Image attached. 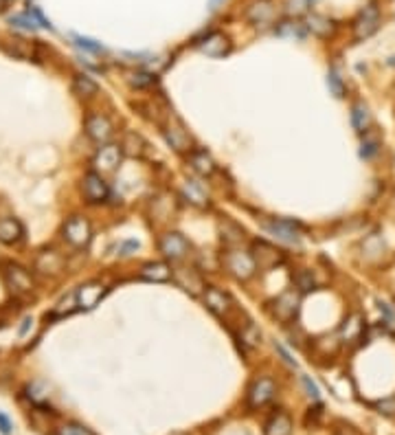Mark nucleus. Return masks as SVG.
I'll return each mask as SVG.
<instances>
[{"label": "nucleus", "mask_w": 395, "mask_h": 435, "mask_svg": "<svg viewBox=\"0 0 395 435\" xmlns=\"http://www.w3.org/2000/svg\"><path fill=\"white\" fill-rule=\"evenodd\" d=\"M222 266L233 277L235 282H250L257 275V262L250 251H244L242 246H226L222 253Z\"/></svg>", "instance_id": "1"}, {"label": "nucleus", "mask_w": 395, "mask_h": 435, "mask_svg": "<svg viewBox=\"0 0 395 435\" xmlns=\"http://www.w3.org/2000/svg\"><path fill=\"white\" fill-rule=\"evenodd\" d=\"M299 304L301 292L296 288H288L279 297H274L272 302H268V314L279 323H292L296 319V312H299Z\"/></svg>", "instance_id": "2"}, {"label": "nucleus", "mask_w": 395, "mask_h": 435, "mask_svg": "<svg viewBox=\"0 0 395 435\" xmlns=\"http://www.w3.org/2000/svg\"><path fill=\"white\" fill-rule=\"evenodd\" d=\"M276 395V383L270 376H257V379L246 389V407L248 409H264L270 405Z\"/></svg>", "instance_id": "3"}, {"label": "nucleus", "mask_w": 395, "mask_h": 435, "mask_svg": "<svg viewBox=\"0 0 395 435\" xmlns=\"http://www.w3.org/2000/svg\"><path fill=\"white\" fill-rule=\"evenodd\" d=\"M64 240L75 249H86L92 240V225L86 215H71L62 227Z\"/></svg>", "instance_id": "4"}, {"label": "nucleus", "mask_w": 395, "mask_h": 435, "mask_svg": "<svg viewBox=\"0 0 395 435\" xmlns=\"http://www.w3.org/2000/svg\"><path fill=\"white\" fill-rule=\"evenodd\" d=\"M158 251H161L163 257H167V260H171V262H183L191 253V244L183 233L167 231L158 237Z\"/></svg>", "instance_id": "5"}, {"label": "nucleus", "mask_w": 395, "mask_h": 435, "mask_svg": "<svg viewBox=\"0 0 395 435\" xmlns=\"http://www.w3.org/2000/svg\"><path fill=\"white\" fill-rule=\"evenodd\" d=\"M3 280H5L7 288L13 294H18V297L33 292V277H31V273L25 266L16 264V262H5L3 264Z\"/></svg>", "instance_id": "6"}, {"label": "nucleus", "mask_w": 395, "mask_h": 435, "mask_svg": "<svg viewBox=\"0 0 395 435\" xmlns=\"http://www.w3.org/2000/svg\"><path fill=\"white\" fill-rule=\"evenodd\" d=\"M163 136L174 152H178V154H191L193 152V136L189 134L185 124L178 121V119H169V121L163 126Z\"/></svg>", "instance_id": "7"}, {"label": "nucleus", "mask_w": 395, "mask_h": 435, "mask_svg": "<svg viewBox=\"0 0 395 435\" xmlns=\"http://www.w3.org/2000/svg\"><path fill=\"white\" fill-rule=\"evenodd\" d=\"M378 29H380V7L378 3H369L353 23V40L356 42H363V40L371 37Z\"/></svg>", "instance_id": "8"}, {"label": "nucleus", "mask_w": 395, "mask_h": 435, "mask_svg": "<svg viewBox=\"0 0 395 435\" xmlns=\"http://www.w3.org/2000/svg\"><path fill=\"white\" fill-rule=\"evenodd\" d=\"M84 132L90 141L106 145L110 138L114 136V124L110 121V117L102 114V112H90L84 121Z\"/></svg>", "instance_id": "9"}, {"label": "nucleus", "mask_w": 395, "mask_h": 435, "mask_svg": "<svg viewBox=\"0 0 395 435\" xmlns=\"http://www.w3.org/2000/svg\"><path fill=\"white\" fill-rule=\"evenodd\" d=\"M202 299H205V306L209 312H213L215 316H220V319H229L235 310V302L229 292H224L222 288L217 286H207L205 292H202Z\"/></svg>", "instance_id": "10"}, {"label": "nucleus", "mask_w": 395, "mask_h": 435, "mask_svg": "<svg viewBox=\"0 0 395 435\" xmlns=\"http://www.w3.org/2000/svg\"><path fill=\"white\" fill-rule=\"evenodd\" d=\"M82 193L86 198V203L90 205H102L108 201V196H110V187L108 183L104 181V176L99 174V172H88L84 174L82 178Z\"/></svg>", "instance_id": "11"}, {"label": "nucleus", "mask_w": 395, "mask_h": 435, "mask_svg": "<svg viewBox=\"0 0 395 435\" xmlns=\"http://www.w3.org/2000/svg\"><path fill=\"white\" fill-rule=\"evenodd\" d=\"M262 227L276 240L288 242V244H299L301 240V227L299 222L292 220H281V218H270V220H262Z\"/></svg>", "instance_id": "12"}, {"label": "nucleus", "mask_w": 395, "mask_h": 435, "mask_svg": "<svg viewBox=\"0 0 395 435\" xmlns=\"http://www.w3.org/2000/svg\"><path fill=\"white\" fill-rule=\"evenodd\" d=\"M365 332H367V321H365V316H363L360 312H351V314H347V319H345L343 326H341L339 339H341V343L353 347V345L363 343Z\"/></svg>", "instance_id": "13"}, {"label": "nucleus", "mask_w": 395, "mask_h": 435, "mask_svg": "<svg viewBox=\"0 0 395 435\" xmlns=\"http://www.w3.org/2000/svg\"><path fill=\"white\" fill-rule=\"evenodd\" d=\"M250 253H253L255 262H257V268H262V270H272L279 264H284V260H286V255L279 249L268 244V242H260V240L253 244Z\"/></svg>", "instance_id": "14"}, {"label": "nucleus", "mask_w": 395, "mask_h": 435, "mask_svg": "<svg viewBox=\"0 0 395 435\" xmlns=\"http://www.w3.org/2000/svg\"><path fill=\"white\" fill-rule=\"evenodd\" d=\"M121 158H123L121 145L106 143L104 148H99L97 154L92 156V165L99 174H108V172H114L119 165H121Z\"/></svg>", "instance_id": "15"}, {"label": "nucleus", "mask_w": 395, "mask_h": 435, "mask_svg": "<svg viewBox=\"0 0 395 435\" xmlns=\"http://www.w3.org/2000/svg\"><path fill=\"white\" fill-rule=\"evenodd\" d=\"M198 49L209 57H224V55L231 53L233 47H231L229 35H224L222 31H211L205 40L198 42Z\"/></svg>", "instance_id": "16"}, {"label": "nucleus", "mask_w": 395, "mask_h": 435, "mask_svg": "<svg viewBox=\"0 0 395 435\" xmlns=\"http://www.w3.org/2000/svg\"><path fill=\"white\" fill-rule=\"evenodd\" d=\"M174 282L193 297L202 294L205 288H207L202 275L198 273L195 268H174Z\"/></svg>", "instance_id": "17"}, {"label": "nucleus", "mask_w": 395, "mask_h": 435, "mask_svg": "<svg viewBox=\"0 0 395 435\" xmlns=\"http://www.w3.org/2000/svg\"><path fill=\"white\" fill-rule=\"evenodd\" d=\"M106 286L102 282H88L84 286H79L75 290V297H77V306L82 308V310H92L99 302L104 299V294H106Z\"/></svg>", "instance_id": "18"}, {"label": "nucleus", "mask_w": 395, "mask_h": 435, "mask_svg": "<svg viewBox=\"0 0 395 435\" xmlns=\"http://www.w3.org/2000/svg\"><path fill=\"white\" fill-rule=\"evenodd\" d=\"M138 277L152 284H165L174 280V268L165 262H147L138 270Z\"/></svg>", "instance_id": "19"}, {"label": "nucleus", "mask_w": 395, "mask_h": 435, "mask_svg": "<svg viewBox=\"0 0 395 435\" xmlns=\"http://www.w3.org/2000/svg\"><path fill=\"white\" fill-rule=\"evenodd\" d=\"M246 18L255 27H266L274 20V5L268 3V0H255V3L248 5L246 9Z\"/></svg>", "instance_id": "20"}, {"label": "nucleus", "mask_w": 395, "mask_h": 435, "mask_svg": "<svg viewBox=\"0 0 395 435\" xmlns=\"http://www.w3.org/2000/svg\"><path fill=\"white\" fill-rule=\"evenodd\" d=\"M25 237V227L16 218H0V242L13 246L18 242H23Z\"/></svg>", "instance_id": "21"}, {"label": "nucleus", "mask_w": 395, "mask_h": 435, "mask_svg": "<svg viewBox=\"0 0 395 435\" xmlns=\"http://www.w3.org/2000/svg\"><path fill=\"white\" fill-rule=\"evenodd\" d=\"M35 268L40 273H44V275H57V273H62V268H64V257L59 255L55 249H47V251H42L37 255Z\"/></svg>", "instance_id": "22"}, {"label": "nucleus", "mask_w": 395, "mask_h": 435, "mask_svg": "<svg viewBox=\"0 0 395 435\" xmlns=\"http://www.w3.org/2000/svg\"><path fill=\"white\" fill-rule=\"evenodd\" d=\"M292 418L286 411H274L264 424V435H292Z\"/></svg>", "instance_id": "23"}, {"label": "nucleus", "mask_w": 395, "mask_h": 435, "mask_svg": "<svg viewBox=\"0 0 395 435\" xmlns=\"http://www.w3.org/2000/svg\"><path fill=\"white\" fill-rule=\"evenodd\" d=\"M189 167H191L198 176H202V178L213 176V174L217 172L215 161L211 158V154L205 152V150H193V152L189 154Z\"/></svg>", "instance_id": "24"}, {"label": "nucleus", "mask_w": 395, "mask_h": 435, "mask_svg": "<svg viewBox=\"0 0 395 435\" xmlns=\"http://www.w3.org/2000/svg\"><path fill=\"white\" fill-rule=\"evenodd\" d=\"M121 150H123V154H128L132 158H143L147 154V141L138 132L128 130L121 138Z\"/></svg>", "instance_id": "25"}, {"label": "nucleus", "mask_w": 395, "mask_h": 435, "mask_svg": "<svg viewBox=\"0 0 395 435\" xmlns=\"http://www.w3.org/2000/svg\"><path fill=\"white\" fill-rule=\"evenodd\" d=\"M183 196L193 205V207H207L209 205V189L200 183V181H187L183 185Z\"/></svg>", "instance_id": "26"}, {"label": "nucleus", "mask_w": 395, "mask_h": 435, "mask_svg": "<svg viewBox=\"0 0 395 435\" xmlns=\"http://www.w3.org/2000/svg\"><path fill=\"white\" fill-rule=\"evenodd\" d=\"M371 124H373V119H371L369 106L365 102H356L351 106V126H353V130L363 136L365 132L371 130Z\"/></svg>", "instance_id": "27"}, {"label": "nucleus", "mask_w": 395, "mask_h": 435, "mask_svg": "<svg viewBox=\"0 0 395 435\" xmlns=\"http://www.w3.org/2000/svg\"><path fill=\"white\" fill-rule=\"evenodd\" d=\"M382 148V136L378 134V130H369L363 134V141H360V158H365V161H369V158H373L375 154L380 152Z\"/></svg>", "instance_id": "28"}, {"label": "nucleus", "mask_w": 395, "mask_h": 435, "mask_svg": "<svg viewBox=\"0 0 395 435\" xmlns=\"http://www.w3.org/2000/svg\"><path fill=\"white\" fill-rule=\"evenodd\" d=\"M73 90L79 97L90 99V97L99 95V84L95 82V79H90L88 75H75L73 77Z\"/></svg>", "instance_id": "29"}, {"label": "nucleus", "mask_w": 395, "mask_h": 435, "mask_svg": "<svg viewBox=\"0 0 395 435\" xmlns=\"http://www.w3.org/2000/svg\"><path fill=\"white\" fill-rule=\"evenodd\" d=\"M294 288L299 290L301 294L303 292H312L319 288V282H316V277L310 268H299L294 273Z\"/></svg>", "instance_id": "30"}, {"label": "nucleus", "mask_w": 395, "mask_h": 435, "mask_svg": "<svg viewBox=\"0 0 395 435\" xmlns=\"http://www.w3.org/2000/svg\"><path fill=\"white\" fill-rule=\"evenodd\" d=\"M308 29H310L314 35L327 37V35L334 31V25H332V20H329V18L319 16V13H312V16L308 18Z\"/></svg>", "instance_id": "31"}, {"label": "nucleus", "mask_w": 395, "mask_h": 435, "mask_svg": "<svg viewBox=\"0 0 395 435\" xmlns=\"http://www.w3.org/2000/svg\"><path fill=\"white\" fill-rule=\"evenodd\" d=\"M7 53L18 57V59H31L35 55L33 44L27 42V40H23V37H13L9 42V47H7Z\"/></svg>", "instance_id": "32"}, {"label": "nucleus", "mask_w": 395, "mask_h": 435, "mask_svg": "<svg viewBox=\"0 0 395 435\" xmlns=\"http://www.w3.org/2000/svg\"><path fill=\"white\" fill-rule=\"evenodd\" d=\"M25 391H27V398L37 407H42L49 400V389L44 387V383H31V385H27Z\"/></svg>", "instance_id": "33"}, {"label": "nucleus", "mask_w": 395, "mask_h": 435, "mask_svg": "<svg viewBox=\"0 0 395 435\" xmlns=\"http://www.w3.org/2000/svg\"><path fill=\"white\" fill-rule=\"evenodd\" d=\"M327 88H329V93H332L336 99H343V97H345V82H343V77H341L339 68H329V73H327Z\"/></svg>", "instance_id": "34"}, {"label": "nucleus", "mask_w": 395, "mask_h": 435, "mask_svg": "<svg viewBox=\"0 0 395 435\" xmlns=\"http://www.w3.org/2000/svg\"><path fill=\"white\" fill-rule=\"evenodd\" d=\"M274 31L279 33L281 37H296V40H301L305 35V27L301 23H294V20H288V23L276 25Z\"/></svg>", "instance_id": "35"}, {"label": "nucleus", "mask_w": 395, "mask_h": 435, "mask_svg": "<svg viewBox=\"0 0 395 435\" xmlns=\"http://www.w3.org/2000/svg\"><path fill=\"white\" fill-rule=\"evenodd\" d=\"M130 86L132 88H136V90H143V88H150V86H154L156 84V75H152V73H145V71H136V73H132L130 75Z\"/></svg>", "instance_id": "36"}, {"label": "nucleus", "mask_w": 395, "mask_h": 435, "mask_svg": "<svg viewBox=\"0 0 395 435\" xmlns=\"http://www.w3.org/2000/svg\"><path fill=\"white\" fill-rule=\"evenodd\" d=\"M286 13L290 18H299V16H305L308 9H310V0H286Z\"/></svg>", "instance_id": "37"}, {"label": "nucleus", "mask_w": 395, "mask_h": 435, "mask_svg": "<svg viewBox=\"0 0 395 435\" xmlns=\"http://www.w3.org/2000/svg\"><path fill=\"white\" fill-rule=\"evenodd\" d=\"M371 407L378 411L380 415H387V418H395V393H393V395H387V398H382V400H375Z\"/></svg>", "instance_id": "38"}, {"label": "nucleus", "mask_w": 395, "mask_h": 435, "mask_svg": "<svg viewBox=\"0 0 395 435\" xmlns=\"http://www.w3.org/2000/svg\"><path fill=\"white\" fill-rule=\"evenodd\" d=\"M11 25H16V27H23V29H35V27H42V25H40V20L35 18V13H33V11H29V13H20V16H13V18H11Z\"/></svg>", "instance_id": "39"}, {"label": "nucleus", "mask_w": 395, "mask_h": 435, "mask_svg": "<svg viewBox=\"0 0 395 435\" xmlns=\"http://www.w3.org/2000/svg\"><path fill=\"white\" fill-rule=\"evenodd\" d=\"M55 435H97L95 431H90L84 424H77V422H66L64 427H59Z\"/></svg>", "instance_id": "40"}, {"label": "nucleus", "mask_w": 395, "mask_h": 435, "mask_svg": "<svg viewBox=\"0 0 395 435\" xmlns=\"http://www.w3.org/2000/svg\"><path fill=\"white\" fill-rule=\"evenodd\" d=\"M242 341H244L246 345H250V347H257V345H260V341H262V332L257 330L253 323H248V326L242 330Z\"/></svg>", "instance_id": "41"}, {"label": "nucleus", "mask_w": 395, "mask_h": 435, "mask_svg": "<svg viewBox=\"0 0 395 435\" xmlns=\"http://www.w3.org/2000/svg\"><path fill=\"white\" fill-rule=\"evenodd\" d=\"M75 308H79V306H77V297H75V292H73V294L66 297V299H62V302L57 304V308L53 310V314H55V316H64V314H71Z\"/></svg>", "instance_id": "42"}, {"label": "nucleus", "mask_w": 395, "mask_h": 435, "mask_svg": "<svg viewBox=\"0 0 395 435\" xmlns=\"http://www.w3.org/2000/svg\"><path fill=\"white\" fill-rule=\"evenodd\" d=\"M77 44L82 49H86V51H90V53H102L104 51L102 44H97L95 40H88V37H77Z\"/></svg>", "instance_id": "43"}, {"label": "nucleus", "mask_w": 395, "mask_h": 435, "mask_svg": "<svg viewBox=\"0 0 395 435\" xmlns=\"http://www.w3.org/2000/svg\"><path fill=\"white\" fill-rule=\"evenodd\" d=\"M301 381H303V387H305V391H308V393L312 395L314 400H319V398H321V391H319V387H316V385H314V383H312V381L308 379V376H303Z\"/></svg>", "instance_id": "44"}, {"label": "nucleus", "mask_w": 395, "mask_h": 435, "mask_svg": "<svg viewBox=\"0 0 395 435\" xmlns=\"http://www.w3.org/2000/svg\"><path fill=\"white\" fill-rule=\"evenodd\" d=\"M334 435H360V431L353 429L351 424H339L334 429Z\"/></svg>", "instance_id": "45"}, {"label": "nucleus", "mask_w": 395, "mask_h": 435, "mask_svg": "<svg viewBox=\"0 0 395 435\" xmlns=\"http://www.w3.org/2000/svg\"><path fill=\"white\" fill-rule=\"evenodd\" d=\"M11 429H13L11 420L7 418L5 413H0V433H3V435H11Z\"/></svg>", "instance_id": "46"}, {"label": "nucleus", "mask_w": 395, "mask_h": 435, "mask_svg": "<svg viewBox=\"0 0 395 435\" xmlns=\"http://www.w3.org/2000/svg\"><path fill=\"white\" fill-rule=\"evenodd\" d=\"M220 3H222V0H211V3H209V5H211V9H215V7H217V5H220Z\"/></svg>", "instance_id": "47"}, {"label": "nucleus", "mask_w": 395, "mask_h": 435, "mask_svg": "<svg viewBox=\"0 0 395 435\" xmlns=\"http://www.w3.org/2000/svg\"><path fill=\"white\" fill-rule=\"evenodd\" d=\"M3 3H11V0H3Z\"/></svg>", "instance_id": "48"}]
</instances>
